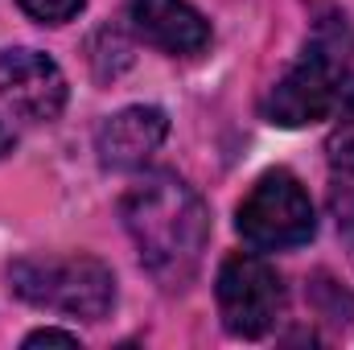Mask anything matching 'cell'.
<instances>
[{"mask_svg":"<svg viewBox=\"0 0 354 350\" xmlns=\"http://www.w3.org/2000/svg\"><path fill=\"white\" fill-rule=\"evenodd\" d=\"M124 231L136 243V256L149 276L165 288H185L210 243V214L194 185L177 174H149L120 198Z\"/></svg>","mask_w":354,"mask_h":350,"instance_id":"1","label":"cell"},{"mask_svg":"<svg viewBox=\"0 0 354 350\" xmlns=\"http://www.w3.org/2000/svg\"><path fill=\"white\" fill-rule=\"evenodd\" d=\"M354 33L346 17H330L317 25L301 58L276 79V87L264 99V120L276 128H305L338 111L346 75H351Z\"/></svg>","mask_w":354,"mask_h":350,"instance_id":"2","label":"cell"},{"mask_svg":"<svg viewBox=\"0 0 354 350\" xmlns=\"http://www.w3.org/2000/svg\"><path fill=\"white\" fill-rule=\"evenodd\" d=\"M8 284L21 301L83 322H103L115 305V276L95 256L17 260L8 268Z\"/></svg>","mask_w":354,"mask_h":350,"instance_id":"3","label":"cell"},{"mask_svg":"<svg viewBox=\"0 0 354 350\" xmlns=\"http://www.w3.org/2000/svg\"><path fill=\"white\" fill-rule=\"evenodd\" d=\"M239 235L260 248V252H284V248H301L313 239L317 231V214L313 202L305 194V185L297 181V174L288 169H268L252 194L239 202L235 214Z\"/></svg>","mask_w":354,"mask_h":350,"instance_id":"4","label":"cell"},{"mask_svg":"<svg viewBox=\"0 0 354 350\" xmlns=\"http://www.w3.org/2000/svg\"><path fill=\"white\" fill-rule=\"evenodd\" d=\"M218 313L227 334L235 338H264L268 330L280 322L284 309V280L276 276V268L260 256H227L218 268Z\"/></svg>","mask_w":354,"mask_h":350,"instance_id":"5","label":"cell"},{"mask_svg":"<svg viewBox=\"0 0 354 350\" xmlns=\"http://www.w3.org/2000/svg\"><path fill=\"white\" fill-rule=\"evenodd\" d=\"M0 99L12 116L50 124L66 107V75L37 50H0Z\"/></svg>","mask_w":354,"mask_h":350,"instance_id":"6","label":"cell"},{"mask_svg":"<svg viewBox=\"0 0 354 350\" xmlns=\"http://www.w3.org/2000/svg\"><path fill=\"white\" fill-rule=\"evenodd\" d=\"M165 136H169V120L161 107H124L99 124L95 153H99L103 169L132 174V169L149 165V157L165 145Z\"/></svg>","mask_w":354,"mask_h":350,"instance_id":"7","label":"cell"},{"mask_svg":"<svg viewBox=\"0 0 354 350\" xmlns=\"http://www.w3.org/2000/svg\"><path fill=\"white\" fill-rule=\"evenodd\" d=\"M128 25L169 58H194L210 46V25L189 0H128Z\"/></svg>","mask_w":354,"mask_h":350,"instance_id":"8","label":"cell"},{"mask_svg":"<svg viewBox=\"0 0 354 350\" xmlns=\"http://www.w3.org/2000/svg\"><path fill=\"white\" fill-rule=\"evenodd\" d=\"M326 157L338 174H354V91H346L338 103V124L326 140Z\"/></svg>","mask_w":354,"mask_h":350,"instance_id":"9","label":"cell"},{"mask_svg":"<svg viewBox=\"0 0 354 350\" xmlns=\"http://www.w3.org/2000/svg\"><path fill=\"white\" fill-rule=\"evenodd\" d=\"M33 21H41V25H66V21H75L79 12H83V4L87 0H17Z\"/></svg>","mask_w":354,"mask_h":350,"instance_id":"10","label":"cell"},{"mask_svg":"<svg viewBox=\"0 0 354 350\" xmlns=\"http://www.w3.org/2000/svg\"><path fill=\"white\" fill-rule=\"evenodd\" d=\"M334 219H338L342 239L354 248V190H334Z\"/></svg>","mask_w":354,"mask_h":350,"instance_id":"11","label":"cell"},{"mask_svg":"<svg viewBox=\"0 0 354 350\" xmlns=\"http://www.w3.org/2000/svg\"><path fill=\"white\" fill-rule=\"evenodd\" d=\"M25 347H79V338L66 330H33L25 338Z\"/></svg>","mask_w":354,"mask_h":350,"instance_id":"12","label":"cell"},{"mask_svg":"<svg viewBox=\"0 0 354 350\" xmlns=\"http://www.w3.org/2000/svg\"><path fill=\"white\" fill-rule=\"evenodd\" d=\"M12 145H17V136H12V132L4 128V120H0V157H4V153H12Z\"/></svg>","mask_w":354,"mask_h":350,"instance_id":"13","label":"cell"}]
</instances>
